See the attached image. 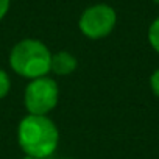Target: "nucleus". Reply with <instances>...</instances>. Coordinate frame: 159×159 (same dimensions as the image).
I'll return each instance as SVG.
<instances>
[{"mask_svg":"<svg viewBox=\"0 0 159 159\" xmlns=\"http://www.w3.org/2000/svg\"><path fill=\"white\" fill-rule=\"evenodd\" d=\"M17 140L28 157L45 159L55 153L59 133L53 120L47 116H25L17 128Z\"/></svg>","mask_w":159,"mask_h":159,"instance_id":"obj_1","label":"nucleus"},{"mask_svg":"<svg viewBox=\"0 0 159 159\" xmlns=\"http://www.w3.org/2000/svg\"><path fill=\"white\" fill-rule=\"evenodd\" d=\"M50 64L52 53L48 47L38 39H22L11 48L10 66L19 76L28 80L47 76Z\"/></svg>","mask_w":159,"mask_h":159,"instance_id":"obj_2","label":"nucleus"},{"mask_svg":"<svg viewBox=\"0 0 159 159\" xmlns=\"http://www.w3.org/2000/svg\"><path fill=\"white\" fill-rule=\"evenodd\" d=\"M59 89L55 80L50 76H41L31 80L25 88L24 105L28 114L33 116H47L58 103Z\"/></svg>","mask_w":159,"mask_h":159,"instance_id":"obj_3","label":"nucleus"},{"mask_svg":"<svg viewBox=\"0 0 159 159\" xmlns=\"http://www.w3.org/2000/svg\"><path fill=\"white\" fill-rule=\"evenodd\" d=\"M117 14L112 7L106 3H97L83 11L80 16L78 27L81 33L89 39L106 38L116 27Z\"/></svg>","mask_w":159,"mask_h":159,"instance_id":"obj_4","label":"nucleus"},{"mask_svg":"<svg viewBox=\"0 0 159 159\" xmlns=\"http://www.w3.org/2000/svg\"><path fill=\"white\" fill-rule=\"evenodd\" d=\"M78 62L76 58L69 53V52H58L55 55H52V64H50V70L59 76H67L70 75L75 69H76Z\"/></svg>","mask_w":159,"mask_h":159,"instance_id":"obj_5","label":"nucleus"},{"mask_svg":"<svg viewBox=\"0 0 159 159\" xmlns=\"http://www.w3.org/2000/svg\"><path fill=\"white\" fill-rule=\"evenodd\" d=\"M148 41H150L151 47L159 53V17L154 19L148 28Z\"/></svg>","mask_w":159,"mask_h":159,"instance_id":"obj_6","label":"nucleus"},{"mask_svg":"<svg viewBox=\"0 0 159 159\" xmlns=\"http://www.w3.org/2000/svg\"><path fill=\"white\" fill-rule=\"evenodd\" d=\"M10 88H11V81H10V76L5 70L0 69V100L5 98L10 92Z\"/></svg>","mask_w":159,"mask_h":159,"instance_id":"obj_7","label":"nucleus"},{"mask_svg":"<svg viewBox=\"0 0 159 159\" xmlns=\"http://www.w3.org/2000/svg\"><path fill=\"white\" fill-rule=\"evenodd\" d=\"M150 86H151V89H153L154 95H156V97H159V69L151 75V78H150Z\"/></svg>","mask_w":159,"mask_h":159,"instance_id":"obj_8","label":"nucleus"},{"mask_svg":"<svg viewBox=\"0 0 159 159\" xmlns=\"http://www.w3.org/2000/svg\"><path fill=\"white\" fill-rule=\"evenodd\" d=\"M10 3H11V0H0V20L7 16L10 10Z\"/></svg>","mask_w":159,"mask_h":159,"instance_id":"obj_9","label":"nucleus"},{"mask_svg":"<svg viewBox=\"0 0 159 159\" xmlns=\"http://www.w3.org/2000/svg\"><path fill=\"white\" fill-rule=\"evenodd\" d=\"M24 159H36V157H28V156H27V157H24Z\"/></svg>","mask_w":159,"mask_h":159,"instance_id":"obj_10","label":"nucleus"},{"mask_svg":"<svg viewBox=\"0 0 159 159\" xmlns=\"http://www.w3.org/2000/svg\"><path fill=\"white\" fill-rule=\"evenodd\" d=\"M153 2H154V3H157V5H159V0H153Z\"/></svg>","mask_w":159,"mask_h":159,"instance_id":"obj_11","label":"nucleus"}]
</instances>
